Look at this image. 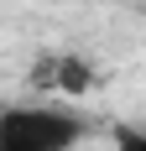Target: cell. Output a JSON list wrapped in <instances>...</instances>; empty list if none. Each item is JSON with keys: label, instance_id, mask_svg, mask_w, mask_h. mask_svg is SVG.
<instances>
[{"label": "cell", "instance_id": "6da1fadb", "mask_svg": "<svg viewBox=\"0 0 146 151\" xmlns=\"http://www.w3.org/2000/svg\"><path fill=\"white\" fill-rule=\"evenodd\" d=\"M89 136V120L63 104H5L0 151H73Z\"/></svg>", "mask_w": 146, "mask_h": 151}, {"label": "cell", "instance_id": "3957f363", "mask_svg": "<svg viewBox=\"0 0 146 151\" xmlns=\"http://www.w3.org/2000/svg\"><path fill=\"white\" fill-rule=\"evenodd\" d=\"M115 151H146V130H125L115 141Z\"/></svg>", "mask_w": 146, "mask_h": 151}, {"label": "cell", "instance_id": "7a4b0ae2", "mask_svg": "<svg viewBox=\"0 0 146 151\" xmlns=\"http://www.w3.org/2000/svg\"><path fill=\"white\" fill-rule=\"evenodd\" d=\"M52 73H58V89L63 94H84L89 83H94V73H89V63L78 58V52H63V58L52 63Z\"/></svg>", "mask_w": 146, "mask_h": 151}]
</instances>
